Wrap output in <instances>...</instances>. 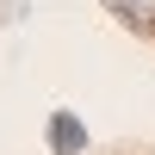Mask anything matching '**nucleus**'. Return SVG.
<instances>
[{
    "instance_id": "f03ea898",
    "label": "nucleus",
    "mask_w": 155,
    "mask_h": 155,
    "mask_svg": "<svg viewBox=\"0 0 155 155\" xmlns=\"http://www.w3.org/2000/svg\"><path fill=\"white\" fill-rule=\"evenodd\" d=\"M50 149L56 155H81L87 149V124L74 112H50Z\"/></svg>"
},
{
    "instance_id": "f257e3e1",
    "label": "nucleus",
    "mask_w": 155,
    "mask_h": 155,
    "mask_svg": "<svg viewBox=\"0 0 155 155\" xmlns=\"http://www.w3.org/2000/svg\"><path fill=\"white\" fill-rule=\"evenodd\" d=\"M99 6H106L124 31H137V37H149V44H155V0H99Z\"/></svg>"
},
{
    "instance_id": "7ed1b4c3",
    "label": "nucleus",
    "mask_w": 155,
    "mask_h": 155,
    "mask_svg": "<svg viewBox=\"0 0 155 155\" xmlns=\"http://www.w3.org/2000/svg\"><path fill=\"white\" fill-rule=\"evenodd\" d=\"M25 12H31L25 0H0V19H25Z\"/></svg>"
}]
</instances>
